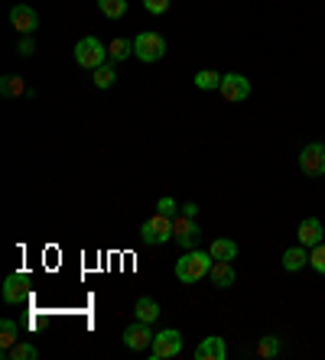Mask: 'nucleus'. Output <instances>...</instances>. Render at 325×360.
<instances>
[{
    "label": "nucleus",
    "instance_id": "obj_1",
    "mask_svg": "<svg viewBox=\"0 0 325 360\" xmlns=\"http://www.w3.org/2000/svg\"><path fill=\"white\" fill-rule=\"evenodd\" d=\"M212 263H215V257L208 250H186L176 260V279L179 283H186V285H192V283H202V279L212 273Z\"/></svg>",
    "mask_w": 325,
    "mask_h": 360
},
{
    "label": "nucleus",
    "instance_id": "obj_2",
    "mask_svg": "<svg viewBox=\"0 0 325 360\" xmlns=\"http://www.w3.org/2000/svg\"><path fill=\"white\" fill-rule=\"evenodd\" d=\"M72 52H75V62H78V65H82V68H91V72L111 59V56H108V46H104L98 36H85V39H78Z\"/></svg>",
    "mask_w": 325,
    "mask_h": 360
},
{
    "label": "nucleus",
    "instance_id": "obj_3",
    "mask_svg": "<svg viewBox=\"0 0 325 360\" xmlns=\"http://www.w3.org/2000/svg\"><path fill=\"white\" fill-rule=\"evenodd\" d=\"M140 240L144 243H153V247H160V243H170L172 240V218H166V214H150V218L140 224Z\"/></svg>",
    "mask_w": 325,
    "mask_h": 360
},
{
    "label": "nucleus",
    "instance_id": "obj_4",
    "mask_svg": "<svg viewBox=\"0 0 325 360\" xmlns=\"http://www.w3.org/2000/svg\"><path fill=\"white\" fill-rule=\"evenodd\" d=\"M172 240L179 243L182 250L198 247V240H202V227H198V221L189 218V214H176V218H172Z\"/></svg>",
    "mask_w": 325,
    "mask_h": 360
},
{
    "label": "nucleus",
    "instance_id": "obj_5",
    "mask_svg": "<svg viewBox=\"0 0 325 360\" xmlns=\"http://www.w3.org/2000/svg\"><path fill=\"white\" fill-rule=\"evenodd\" d=\"M134 56H137L140 62H160L162 56H166V39H162L160 33H140L137 39H134Z\"/></svg>",
    "mask_w": 325,
    "mask_h": 360
},
{
    "label": "nucleus",
    "instance_id": "obj_6",
    "mask_svg": "<svg viewBox=\"0 0 325 360\" xmlns=\"http://www.w3.org/2000/svg\"><path fill=\"white\" fill-rule=\"evenodd\" d=\"M179 351H182V335L176 331V328L160 331V335L153 338V344H150V357L153 360H170V357H176Z\"/></svg>",
    "mask_w": 325,
    "mask_h": 360
},
{
    "label": "nucleus",
    "instance_id": "obj_7",
    "mask_svg": "<svg viewBox=\"0 0 325 360\" xmlns=\"http://www.w3.org/2000/svg\"><path fill=\"white\" fill-rule=\"evenodd\" d=\"M300 169L309 179L325 176V143H306L300 150Z\"/></svg>",
    "mask_w": 325,
    "mask_h": 360
},
{
    "label": "nucleus",
    "instance_id": "obj_8",
    "mask_svg": "<svg viewBox=\"0 0 325 360\" xmlns=\"http://www.w3.org/2000/svg\"><path fill=\"white\" fill-rule=\"evenodd\" d=\"M30 289H33L30 273H10V276L4 279V302H7V305H20V302L30 299Z\"/></svg>",
    "mask_w": 325,
    "mask_h": 360
},
{
    "label": "nucleus",
    "instance_id": "obj_9",
    "mask_svg": "<svg viewBox=\"0 0 325 360\" xmlns=\"http://www.w3.org/2000/svg\"><path fill=\"white\" fill-rule=\"evenodd\" d=\"M218 91H222V98L228 101V104H241V101L250 98V91H254V88H250V82L244 75L228 72V75L222 78V88H218Z\"/></svg>",
    "mask_w": 325,
    "mask_h": 360
},
{
    "label": "nucleus",
    "instance_id": "obj_10",
    "mask_svg": "<svg viewBox=\"0 0 325 360\" xmlns=\"http://www.w3.org/2000/svg\"><path fill=\"white\" fill-rule=\"evenodd\" d=\"M153 331L146 321H134V325L124 328V347L127 351H150V344H153Z\"/></svg>",
    "mask_w": 325,
    "mask_h": 360
},
{
    "label": "nucleus",
    "instance_id": "obj_11",
    "mask_svg": "<svg viewBox=\"0 0 325 360\" xmlns=\"http://www.w3.org/2000/svg\"><path fill=\"white\" fill-rule=\"evenodd\" d=\"M10 23H13V30L20 36H33L39 30V13L33 7H26V4H17V7L10 10Z\"/></svg>",
    "mask_w": 325,
    "mask_h": 360
},
{
    "label": "nucleus",
    "instance_id": "obj_12",
    "mask_svg": "<svg viewBox=\"0 0 325 360\" xmlns=\"http://www.w3.org/2000/svg\"><path fill=\"white\" fill-rule=\"evenodd\" d=\"M224 357H228V344L218 335L202 338V344L196 347V360H224Z\"/></svg>",
    "mask_w": 325,
    "mask_h": 360
},
{
    "label": "nucleus",
    "instance_id": "obj_13",
    "mask_svg": "<svg viewBox=\"0 0 325 360\" xmlns=\"http://www.w3.org/2000/svg\"><path fill=\"white\" fill-rule=\"evenodd\" d=\"M208 279H212V285L215 289H231L234 285V266H231V260H215L212 263V273H208Z\"/></svg>",
    "mask_w": 325,
    "mask_h": 360
},
{
    "label": "nucleus",
    "instance_id": "obj_14",
    "mask_svg": "<svg viewBox=\"0 0 325 360\" xmlns=\"http://www.w3.org/2000/svg\"><path fill=\"white\" fill-rule=\"evenodd\" d=\"M296 237H300L302 247H309V250H312L316 243H322V221H319V218H306L300 224V231H296Z\"/></svg>",
    "mask_w": 325,
    "mask_h": 360
},
{
    "label": "nucleus",
    "instance_id": "obj_15",
    "mask_svg": "<svg viewBox=\"0 0 325 360\" xmlns=\"http://www.w3.org/2000/svg\"><path fill=\"white\" fill-rule=\"evenodd\" d=\"M134 315H137V321H146V325H153V321L160 319V302L150 299V295H140L137 305H134Z\"/></svg>",
    "mask_w": 325,
    "mask_h": 360
},
{
    "label": "nucleus",
    "instance_id": "obj_16",
    "mask_svg": "<svg viewBox=\"0 0 325 360\" xmlns=\"http://www.w3.org/2000/svg\"><path fill=\"white\" fill-rule=\"evenodd\" d=\"M309 247H290V250H283V269H286V273H296V269H302L309 263Z\"/></svg>",
    "mask_w": 325,
    "mask_h": 360
},
{
    "label": "nucleus",
    "instance_id": "obj_17",
    "mask_svg": "<svg viewBox=\"0 0 325 360\" xmlns=\"http://www.w3.org/2000/svg\"><path fill=\"white\" fill-rule=\"evenodd\" d=\"M94 88H101V91H108V88H114V82H117V68H114V62H104V65L94 68Z\"/></svg>",
    "mask_w": 325,
    "mask_h": 360
},
{
    "label": "nucleus",
    "instance_id": "obj_18",
    "mask_svg": "<svg viewBox=\"0 0 325 360\" xmlns=\"http://www.w3.org/2000/svg\"><path fill=\"white\" fill-rule=\"evenodd\" d=\"M208 253H212L215 260H234V257H238V243L228 240V237H218V240H212Z\"/></svg>",
    "mask_w": 325,
    "mask_h": 360
},
{
    "label": "nucleus",
    "instance_id": "obj_19",
    "mask_svg": "<svg viewBox=\"0 0 325 360\" xmlns=\"http://www.w3.org/2000/svg\"><path fill=\"white\" fill-rule=\"evenodd\" d=\"M280 351H283V341L276 335H264L260 341H257V357L274 360V357H280Z\"/></svg>",
    "mask_w": 325,
    "mask_h": 360
},
{
    "label": "nucleus",
    "instance_id": "obj_20",
    "mask_svg": "<svg viewBox=\"0 0 325 360\" xmlns=\"http://www.w3.org/2000/svg\"><path fill=\"white\" fill-rule=\"evenodd\" d=\"M30 88H26V82L20 75H4L0 78V94L4 98H20V94H26Z\"/></svg>",
    "mask_w": 325,
    "mask_h": 360
},
{
    "label": "nucleus",
    "instance_id": "obj_21",
    "mask_svg": "<svg viewBox=\"0 0 325 360\" xmlns=\"http://www.w3.org/2000/svg\"><path fill=\"white\" fill-rule=\"evenodd\" d=\"M222 78L224 75H218V72H212V68H202L196 75V88L198 91H218L222 88Z\"/></svg>",
    "mask_w": 325,
    "mask_h": 360
},
{
    "label": "nucleus",
    "instance_id": "obj_22",
    "mask_svg": "<svg viewBox=\"0 0 325 360\" xmlns=\"http://www.w3.org/2000/svg\"><path fill=\"white\" fill-rule=\"evenodd\" d=\"M17 341H20L17 321H13V319H4V321H0V344H4V351H10V347H13Z\"/></svg>",
    "mask_w": 325,
    "mask_h": 360
},
{
    "label": "nucleus",
    "instance_id": "obj_23",
    "mask_svg": "<svg viewBox=\"0 0 325 360\" xmlns=\"http://www.w3.org/2000/svg\"><path fill=\"white\" fill-rule=\"evenodd\" d=\"M98 10L108 20H120V17H127V0H98Z\"/></svg>",
    "mask_w": 325,
    "mask_h": 360
},
{
    "label": "nucleus",
    "instance_id": "obj_24",
    "mask_svg": "<svg viewBox=\"0 0 325 360\" xmlns=\"http://www.w3.org/2000/svg\"><path fill=\"white\" fill-rule=\"evenodd\" d=\"M4 357H7V360H36V357H39V351H36L33 344L17 341L10 351H4Z\"/></svg>",
    "mask_w": 325,
    "mask_h": 360
},
{
    "label": "nucleus",
    "instance_id": "obj_25",
    "mask_svg": "<svg viewBox=\"0 0 325 360\" xmlns=\"http://www.w3.org/2000/svg\"><path fill=\"white\" fill-rule=\"evenodd\" d=\"M108 56H111V62H124L134 56V39H114L111 46H108Z\"/></svg>",
    "mask_w": 325,
    "mask_h": 360
},
{
    "label": "nucleus",
    "instance_id": "obj_26",
    "mask_svg": "<svg viewBox=\"0 0 325 360\" xmlns=\"http://www.w3.org/2000/svg\"><path fill=\"white\" fill-rule=\"evenodd\" d=\"M309 266L325 276V243H316V247L309 250Z\"/></svg>",
    "mask_w": 325,
    "mask_h": 360
},
{
    "label": "nucleus",
    "instance_id": "obj_27",
    "mask_svg": "<svg viewBox=\"0 0 325 360\" xmlns=\"http://www.w3.org/2000/svg\"><path fill=\"white\" fill-rule=\"evenodd\" d=\"M146 13H153V17H162L166 10H170V0H144Z\"/></svg>",
    "mask_w": 325,
    "mask_h": 360
},
{
    "label": "nucleus",
    "instance_id": "obj_28",
    "mask_svg": "<svg viewBox=\"0 0 325 360\" xmlns=\"http://www.w3.org/2000/svg\"><path fill=\"white\" fill-rule=\"evenodd\" d=\"M156 211H160V214H166V218H176V214H179V208H176V201H172V198H160V201H156Z\"/></svg>",
    "mask_w": 325,
    "mask_h": 360
},
{
    "label": "nucleus",
    "instance_id": "obj_29",
    "mask_svg": "<svg viewBox=\"0 0 325 360\" xmlns=\"http://www.w3.org/2000/svg\"><path fill=\"white\" fill-rule=\"evenodd\" d=\"M17 52H20V56H23V59H30V56H33V52H36V42L30 39V36H20V42H17Z\"/></svg>",
    "mask_w": 325,
    "mask_h": 360
},
{
    "label": "nucleus",
    "instance_id": "obj_30",
    "mask_svg": "<svg viewBox=\"0 0 325 360\" xmlns=\"http://www.w3.org/2000/svg\"><path fill=\"white\" fill-rule=\"evenodd\" d=\"M182 214H189V218H198V205H196V201H186V205H182Z\"/></svg>",
    "mask_w": 325,
    "mask_h": 360
}]
</instances>
